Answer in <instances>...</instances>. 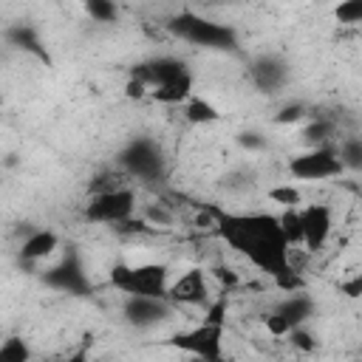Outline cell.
I'll return each instance as SVG.
<instances>
[{"instance_id": "cell-1", "label": "cell", "mask_w": 362, "mask_h": 362, "mask_svg": "<svg viewBox=\"0 0 362 362\" xmlns=\"http://www.w3.org/2000/svg\"><path fill=\"white\" fill-rule=\"evenodd\" d=\"M215 232L229 249L243 255L255 269L272 274L274 280H283L294 272L288 257L291 243L286 240L277 215L215 209Z\"/></svg>"}, {"instance_id": "cell-2", "label": "cell", "mask_w": 362, "mask_h": 362, "mask_svg": "<svg viewBox=\"0 0 362 362\" xmlns=\"http://www.w3.org/2000/svg\"><path fill=\"white\" fill-rule=\"evenodd\" d=\"M223 331H226V300H218L206 308L201 322L170 334L164 345L198 362H223Z\"/></svg>"}, {"instance_id": "cell-3", "label": "cell", "mask_w": 362, "mask_h": 362, "mask_svg": "<svg viewBox=\"0 0 362 362\" xmlns=\"http://www.w3.org/2000/svg\"><path fill=\"white\" fill-rule=\"evenodd\" d=\"M110 283L116 291L124 297H153V300H167L170 291V269L164 263H119L110 269Z\"/></svg>"}, {"instance_id": "cell-4", "label": "cell", "mask_w": 362, "mask_h": 362, "mask_svg": "<svg viewBox=\"0 0 362 362\" xmlns=\"http://www.w3.org/2000/svg\"><path fill=\"white\" fill-rule=\"evenodd\" d=\"M133 212H136V192L119 184L110 189H96L85 206V218L90 223H113V226L127 223Z\"/></svg>"}, {"instance_id": "cell-5", "label": "cell", "mask_w": 362, "mask_h": 362, "mask_svg": "<svg viewBox=\"0 0 362 362\" xmlns=\"http://www.w3.org/2000/svg\"><path fill=\"white\" fill-rule=\"evenodd\" d=\"M173 31L178 37H184L187 42L192 45H201V48H218V51H229L238 45V37L229 25L223 23H215V20H206V17H198L192 11H184L175 23H173Z\"/></svg>"}, {"instance_id": "cell-6", "label": "cell", "mask_w": 362, "mask_h": 362, "mask_svg": "<svg viewBox=\"0 0 362 362\" xmlns=\"http://www.w3.org/2000/svg\"><path fill=\"white\" fill-rule=\"evenodd\" d=\"M288 173L294 181H328V178H339L345 167L337 156V147L325 144V147H311L294 156L288 161Z\"/></svg>"}, {"instance_id": "cell-7", "label": "cell", "mask_w": 362, "mask_h": 362, "mask_svg": "<svg viewBox=\"0 0 362 362\" xmlns=\"http://www.w3.org/2000/svg\"><path fill=\"white\" fill-rule=\"evenodd\" d=\"M119 161H122V167H124L133 178H141V181H153V178L161 173V153H158V147H156L153 141H147V139L130 141V144L122 150Z\"/></svg>"}, {"instance_id": "cell-8", "label": "cell", "mask_w": 362, "mask_h": 362, "mask_svg": "<svg viewBox=\"0 0 362 362\" xmlns=\"http://www.w3.org/2000/svg\"><path fill=\"white\" fill-rule=\"evenodd\" d=\"M311 308H314V303L303 294V291H291L269 317H266V328L272 331V334H291L294 328H300L308 317H311Z\"/></svg>"}, {"instance_id": "cell-9", "label": "cell", "mask_w": 362, "mask_h": 362, "mask_svg": "<svg viewBox=\"0 0 362 362\" xmlns=\"http://www.w3.org/2000/svg\"><path fill=\"white\" fill-rule=\"evenodd\" d=\"M300 221H303V246L317 252L328 240L331 226H334L331 206H325V204H305V206H300Z\"/></svg>"}, {"instance_id": "cell-10", "label": "cell", "mask_w": 362, "mask_h": 362, "mask_svg": "<svg viewBox=\"0 0 362 362\" xmlns=\"http://www.w3.org/2000/svg\"><path fill=\"white\" fill-rule=\"evenodd\" d=\"M170 314H173L170 300H153V297H127L124 300V320L136 328L161 325Z\"/></svg>"}, {"instance_id": "cell-11", "label": "cell", "mask_w": 362, "mask_h": 362, "mask_svg": "<svg viewBox=\"0 0 362 362\" xmlns=\"http://www.w3.org/2000/svg\"><path fill=\"white\" fill-rule=\"evenodd\" d=\"M209 297V286H206V274L204 269H189L181 277H175L170 283L167 300L173 305H204Z\"/></svg>"}, {"instance_id": "cell-12", "label": "cell", "mask_w": 362, "mask_h": 362, "mask_svg": "<svg viewBox=\"0 0 362 362\" xmlns=\"http://www.w3.org/2000/svg\"><path fill=\"white\" fill-rule=\"evenodd\" d=\"M45 280H48L54 288L68 291V294H82V291H88V277H85V272H82L76 255H65L57 266H51L48 274H45Z\"/></svg>"}, {"instance_id": "cell-13", "label": "cell", "mask_w": 362, "mask_h": 362, "mask_svg": "<svg viewBox=\"0 0 362 362\" xmlns=\"http://www.w3.org/2000/svg\"><path fill=\"white\" fill-rule=\"evenodd\" d=\"M249 74H252V82H255L260 90H277V88L286 82V76H288L286 62L277 59V57H272V54L257 57V59L252 62Z\"/></svg>"}, {"instance_id": "cell-14", "label": "cell", "mask_w": 362, "mask_h": 362, "mask_svg": "<svg viewBox=\"0 0 362 362\" xmlns=\"http://www.w3.org/2000/svg\"><path fill=\"white\" fill-rule=\"evenodd\" d=\"M57 249H59V238H57V232H51V229H34V232L23 240L20 255H23V260L40 263V260H48Z\"/></svg>"}, {"instance_id": "cell-15", "label": "cell", "mask_w": 362, "mask_h": 362, "mask_svg": "<svg viewBox=\"0 0 362 362\" xmlns=\"http://www.w3.org/2000/svg\"><path fill=\"white\" fill-rule=\"evenodd\" d=\"M184 116H187V122H192V124H212V122L221 119V110H218L209 99H201V96L192 93V96L184 102Z\"/></svg>"}, {"instance_id": "cell-16", "label": "cell", "mask_w": 362, "mask_h": 362, "mask_svg": "<svg viewBox=\"0 0 362 362\" xmlns=\"http://www.w3.org/2000/svg\"><path fill=\"white\" fill-rule=\"evenodd\" d=\"M280 226H283V235L291 246H303V221H300V206L297 209H283L280 215Z\"/></svg>"}, {"instance_id": "cell-17", "label": "cell", "mask_w": 362, "mask_h": 362, "mask_svg": "<svg viewBox=\"0 0 362 362\" xmlns=\"http://www.w3.org/2000/svg\"><path fill=\"white\" fill-rule=\"evenodd\" d=\"M337 156L345 170H362V139H342Z\"/></svg>"}, {"instance_id": "cell-18", "label": "cell", "mask_w": 362, "mask_h": 362, "mask_svg": "<svg viewBox=\"0 0 362 362\" xmlns=\"http://www.w3.org/2000/svg\"><path fill=\"white\" fill-rule=\"evenodd\" d=\"M0 362H31V348L23 337H8L0 345Z\"/></svg>"}, {"instance_id": "cell-19", "label": "cell", "mask_w": 362, "mask_h": 362, "mask_svg": "<svg viewBox=\"0 0 362 362\" xmlns=\"http://www.w3.org/2000/svg\"><path fill=\"white\" fill-rule=\"evenodd\" d=\"M269 198L274 204H280L283 209H297L303 204V192L294 184H277V187H272L269 189Z\"/></svg>"}, {"instance_id": "cell-20", "label": "cell", "mask_w": 362, "mask_h": 362, "mask_svg": "<svg viewBox=\"0 0 362 362\" xmlns=\"http://www.w3.org/2000/svg\"><path fill=\"white\" fill-rule=\"evenodd\" d=\"M8 40H14L20 48H25V51H31V54H37V57H45V48H40L37 34H34L31 28H25V25H14V28L8 31Z\"/></svg>"}, {"instance_id": "cell-21", "label": "cell", "mask_w": 362, "mask_h": 362, "mask_svg": "<svg viewBox=\"0 0 362 362\" xmlns=\"http://www.w3.org/2000/svg\"><path fill=\"white\" fill-rule=\"evenodd\" d=\"M334 17L339 20V23H362V0H345V3H339L337 8H334Z\"/></svg>"}, {"instance_id": "cell-22", "label": "cell", "mask_w": 362, "mask_h": 362, "mask_svg": "<svg viewBox=\"0 0 362 362\" xmlns=\"http://www.w3.org/2000/svg\"><path fill=\"white\" fill-rule=\"evenodd\" d=\"M85 11L96 20V23H113L116 20V6L113 3H105V0H90L85 6Z\"/></svg>"}, {"instance_id": "cell-23", "label": "cell", "mask_w": 362, "mask_h": 362, "mask_svg": "<svg viewBox=\"0 0 362 362\" xmlns=\"http://www.w3.org/2000/svg\"><path fill=\"white\" fill-rule=\"evenodd\" d=\"M337 291H339L342 297H348V300H359V297H362V272L345 277V280L337 286Z\"/></svg>"}, {"instance_id": "cell-24", "label": "cell", "mask_w": 362, "mask_h": 362, "mask_svg": "<svg viewBox=\"0 0 362 362\" xmlns=\"http://www.w3.org/2000/svg\"><path fill=\"white\" fill-rule=\"evenodd\" d=\"M303 116H305V107L297 102V105H286V107H283V110H280L274 119H277L280 124H288V122H300Z\"/></svg>"}, {"instance_id": "cell-25", "label": "cell", "mask_w": 362, "mask_h": 362, "mask_svg": "<svg viewBox=\"0 0 362 362\" xmlns=\"http://www.w3.org/2000/svg\"><path fill=\"white\" fill-rule=\"evenodd\" d=\"M238 141H240L246 150H260V147L266 144V141L260 139V133H240V136H238Z\"/></svg>"}, {"instance_id": "cell-26", "label": "cell", "mask_w": 362, "mask_h": 362, "mask_svg": "<svg viewBox=\"0 0 362 362\" xmlns=\"http://www.w3.org/2000/svg\"><path fill=\"white\" fill-rule=\"evenodd\" d=\"M57 362H88V351L79 348V351H74V354H68L65 359H57Z\"/></svg>"}]
</instances>
